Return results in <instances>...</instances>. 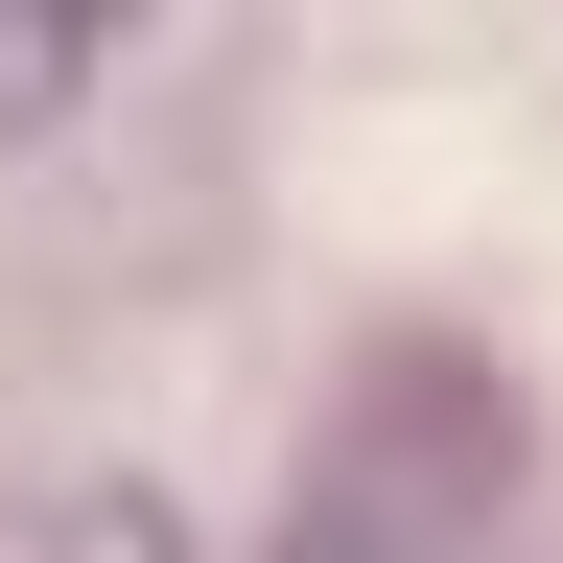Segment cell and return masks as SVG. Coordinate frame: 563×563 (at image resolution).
Instances as JSON below:
<instances>
[{
	"mask_svg": "<svg viewBox=\"0 0 563 563\" xmlns=\"http://www.w3.org/2000/svg\"><path fill=\"white\" fill-rule=\"evenodd\" d=\"M70 70H95V24H47V0H0V118H47Z\"/></svg>",
	"mask_w": 563,
	"mask_h": 563,
	"instance_id": "6da1fadb",
	"label": "cell"
}]
</instances>
